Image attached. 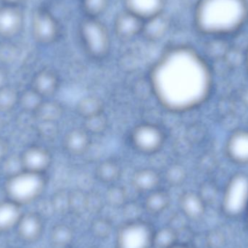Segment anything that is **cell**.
<instances>
[{
	"mask_svg": "<svg viewBox=\"0 0 248 248\" xmlns=\"http://www.w3.org/2000/svg\"><path fill=\"white\" fill-rule=\"evenodd\" d=\"M150 87L168 110L185 112L201 106L211 94L213 76L195 49L177 45L165 51L153 65Z\"/></svg>",
	"mask_w": 248,
	"mask_h": 248,
	"instance_id": "6da1fadb",
	"label": "cell"
},
{
	"mask_svg": "<svg viewBox=\"0 0 248 248\" xmlns=\"http://www.w3.org/2000/svg\"><path fill=\"white\" fill-rule=\"evenodd\" d=\"M248 21V0H198L194 24L205 36L224 37L241 30Z\"/></svg>",
	"mask_w": 248,
	"mask_h": 248,
	"instance_id": "7a4b0ae2",
	"label": "cell"
},
{
	"mask_svg": "<svg viewBox=\"0 0 248 248\" xmlns=\"http://www.w3.org/2000/svg\"><path fill=\"white\" fill-rule=\"evenodd\" d=\"M46 185L43 173L22 170L9 176L4 191L7 199L23 206L36 201L43 193Z\"/></svg>",
	"mask_w": 248,
	"mask_h": 248,
	"instance_id": "3957f363",
	"label": "cell"
},
{
	"mask_svg": "<svg viewBox=\"0 0 248 248\" xmlns=\"http://www.w3.org/2000/svg\"><path fill=\"white\" fill-rule=\"evenodd\" d=\"M80 36L88 55L96 60L104 59L110 50L108 29L99 18L87 17L80 26Z\"/></svg>",
	"mask_w": 248,
	"mask_h": 248,
	"instance_id": "277c9868",
	"label": "cell"
},
{
	"mask_svg": "<svg viewBox=\"0 0 248 248\" xmlns=\"http://www.w3.org/2000/svg\"><path fill=\"white\" fill-rule=\"evenodd\" d=\"M221 211L230 218L246 216L248 209V175L237 173L227 182L221 199Z\"/></svg>",
	"mask_w": 248,
	"mask_h": 248,
	"instance_id": "5b68a950",
	"label": "cell"
},
{
	"mask_svg": "<svg viewBox=\"0 0 248 248\" xmlns=\"http://www.w3.org/2000/svg\"><path fill=\"white\" fill-rule=\"evenodd\" d=\"M155 230L142 219L125 221L116 234V248H153Z\"/></svg>",
	"mask_w": 248,
	"mask_h": 248,
	"instance_id": "8992f818",
	"label": "cell"
},
{
	"mask_svg": "<svg viewBox=\"0 0 248 248\" xmlns=\"http://www.w3.org/2000/svg\"><path fill=\"white\" fill-rule=\"evenodd\" d=\"M129 139L133 147L139 153L153 155L163 148L166 141V134L156 124L143 123L133 128Z\"/></svg>",
	"mask_w": 248,
	"mask_h": 248,
	"instance_id": "52a82bcc",
	"label": "cell"
},
{
	"mask_svg": "<svg viewBox=\"0 0 248 248\" xmlns=\"http://www.w3.org/2000/svg\"><path fill=\"white\" fill-rule=\"evenodd\" d=\"M32 34L39 43H53L59 36V24L55 17L45 9H39L33 13L31 20Z\"/></svg>",
	"mask_w": 248,
	"mask_h": 248,
	"instance_id": "ba28073f",
	"label": "cell"
},
{
	"mask_svg": "<svg viewBox=\"0 0 248 248\" xmlns=\"http://www.w3.org/2000/svg\"><path fill=\"white\" fill-rule=\"evenodd\" d=\"M20 160L23 170L45 174L52 164V158L46 149L33 146L22 154Z\"/></svg>",
	"mask_w": 248,
	"mask_h": 248,
	"instance_id": "9c48e42d",
	"label": "cell"
},
{
	"mask_svg": "<svg viewBox=\"0 0 248 248\" xmlns=\"http://www.w3.org/2000/svg\"><path fill=\"white\" fill-rule=\"evenodd\" d=\"M144 20L128 10L118 14L113 23L115 33L119 39L129 40L142 32Z\"/></svg>",
	"mask_w": 248,
	"mask_h": 248,
	"instance_id": "30bf717a",
	"label": "cell"
},
{
	"mask_svg": "<svg viewBox=\"0 0 248 248\" xmlns=\"http://www.w3.org/2000/svg\"><path fill=\"white\" fill-rule=\"evenodd\" d=\"M16 230L17 236L22 241L26 243H35L43 234V220L36 213L23 214Z\"/></svg>",
	"mask_w": 248,
	"mask_h": 248,
	"instance_id": "8fae6325",
	"label": "cell"
},
{
	"mask_svg": "<svg viewBox=\"0 0 248 248\" xmlns=\"http://www.w3.org/2000/svg\"><path fill=\"white\" fill-rule=\"evenodd\" d=\"M24 22V17L16 6L0 7V36L10 38L20 33Z\"/></svg>",
	"mask_w": 248,
	"mask_h": 248,
	"instance_id": "7c38bea8",
	"label": "cell"
},
{
	"mask_svg": "<svg viewBox=\"0 0 248 248\" xmlns=\"http://www.w3.org/2000/svg\"><path fill=\"white\" fill-rule=\"evenodd\" d=\"M226 152L234 163L248 165V130H238L232 133L227 140Z\"/></svg>",
	"mask_w": 248,
	"mask_h": 248,
	"instance_id": "4fadbf2b",
	"label": "cell"
},
{
	"mask_svg": "<svg viewBox=\"0 0 248 248\" xmlns=\"http://www.w3.org/2000/svg\"><path fill=\"white\" fill-rule=\"evenodd\" d=\"M92 136L83 128L70 130L63 140L65 151L73 156H81L85 154L92 144Z\"/></svg>",
	"mask_w": 248,
	"mask_h": 248,
	"instance_id": "5bb4252c",
	"label": "cell"
},
{
	"mask_svg": "<svg viewBox=\"0 0 248 248\" xmlns=\"http://www.w3.org/2000/svg\"><path fill=\"white\" fill-rule=\"evenodd\" d=\"M179 208L182 215L188 220L201 219L206 211V203L201 195L193 192H185L179 199Z\"/></svg>",
	"mask_w": 248,
	"mask_h": 248,
	"instance_id": "9a60e30c",
	"label": "cell"
},
{
	"mask_svg": "<svg viewBox=\"0 0 248 248\" xmlns=\"http://www.w3.org/2000/svg\"><path fill=\"white\" fill-rule=\"evenodd\" d=\"M124 2L125 10L144 21L164 13L166 6V0H124Z\"/></svg>",
	"mask_w": 248,
	"mask_h": 248,
	"instance_id": "2e32d148",
	"label": "cell"
},
{
	"mask_svg": "<svg viewBox=\"0 0 248 248\" xmlns=\"http://www.w3.org/2000/svg\"><path fill=\"white\" fill-rule=\"evenodd\" d=\"M161 176L157 170L150 168L138 169L131 177V185L140 193H150L158 189Z\"/></svg>",
	"mask_w": 248,
	"mask_h": 248,
	"instance_id": "e0dca14e",
	"label": "cell"
},
{
	"mask_svg": "<svg viewBox=\"0 0 248 248\" xmlns=\"http://www.w3.org/2000/svg\"><path fill=\"white\" fill-rule=\"evenodd\" d=\"M170 27V19L163 13L144 20L141 34L150 42H158L167 34Z\"/></svg>",
	"mask_w": 248,
	"mask_h": 248,
	"instance_id": "ac0fdd59",
	"label": "cell"
},
{
	"mask_svg": "<svg viewBox=\"0 0 248 248\" xmlns=\"http://www.w3.org/2000/svg\"><path fill=\"white\" fill-rule=\"evenodd\" d=\"M23 214L22 206L16 202L8 199L0 201V234L16 229Z\"/></svg>",
	"mask_w": 248,
	"mask_h": 248,
	"instance_id": "d6986e66",
	"label": "cell"
},
{
	"mask_svg": "<svg viewBox=\"0 0 248 248\" xmlns=\"http://www.w3.org/2000/svg\"><path fill=\"white\" fill-rule=\"evenodd\" d=\"M58 75L50 70H43L33 78V90L42 97L53 95L59 87Z\"/></svg>",
	"mask_w": 248,
	"mask_h": 248,
	"instance_id": "ffe728a7",
	"label": "cell"
},
{
	"mask_svg": "<svg viewBox=\"0 0 248 248\" xmlns=\"http://www.w3.org/2000/svg\"><path fill=\"white\" fill-rule=\"evenodd\" d=\"M122 167L117 161L113 159L103 160L95 169L96 178L106 185L116 184L122 176Z\"/></svg>",
	"mask_w": 248,
	"mask_h": 248,
	"instance_id": "44dd1931",
	"label": "cell"
},
{
	"mask_svg": "<svg viewBox=\"0 0 248 248\" xmlns=\"http://www.w3.org/2000/svg\"><path fill=\"white\" fill-rule=\"evenodd\" d=\"M170 204V197L169 192L158 188L147 194L144 201V208L152 215H159L164 212Z\"/></svg>",
	"mask_w": 248,
	"mask_h": 248,
	"instance_id": "7402d4cb",
	"label": "cell"
},
{
	"mask_svg": "<svg viewBox=\"0 0 248 248\" xmlns=\"http://www.w3.org/2000/svg\"><path fill=\"white\" fill-rule=\"evenodd\" d=\"M77 114L83 119L97 116L105 112L103 100L95 95H87L80 99L76 107Z\"/></svg>",
	"mask_w": 248,
	"mask_h": 248,
	"instance_id": "603a6c76",
	"label": "cell"
},
{
	"mask_svg": "<svg viewBox=\"0 0 248 248\" xmlns=\"http://www.w3.org/2000/svg\"><path fill=\"white\" fill-rule=\"evenodd\" d=\"M74 240V232L71 227L65 224L54 226L51 230L50 240L54 246L59 248H68Z\"/></svg>",
	"mask_w": 248,
	"mask_h": 248,
	"instance_id": "cb8c5ba5",
	"label": "cell"
},
{
	"mask_svg": "<svg viewBox=\"0 0 248 248\" xmlns=\"http://www.w3.org/2000/svg\"><path fill=\"white\" fill-rule=\"evenodd\" d=\"M179 236L177 232L171 227H162L155 230L153 235V248H171L179 243Z\"/></svg>",
	"mask_w": 248,
	"mask_h": 248,
	"instance_id": "d4e9b609",
	"label": "cell"
},
{
	"mask_svg": "<svg viewBox=\"0 0 248 248\" xmlns=\"http://www.w3.org/2000/svg\"><path fill=\"white\" fill-rule=\"evenodd\" d=\"M35 113L44 123H55L62 117L63 108L57 102L43 101Z\"/></svg>",
	"mask_w": 248,
	"mask_h": 248,
	"instance_id": "484cf974",
	"label": "cell"
},
{
	"mask_svg": "<svg viewBox=\"0 0 248 248\" xmlns=\"http://www.w3.org/2000/svg\"><path fill=\"white\" fill-rule=\"evenodd\" d=\"M105 202L112 208H122L128 201L126 190L121 185H110L105 195Z\"/></svg>",
	"mask_w": 248,
	"mask_h": 248,
	"instance_id": "4316f807",
	"label": "cell"
},
{
	"mask_svg": "<svg viewBox=\"0 0 248 248\" xmlns=\"http://www.w3.org/2000/svg\"><path fill=\"white\" fill-rule=\"evenodd\" d=\"M83 120L82 128L91 136L103 134L108 128L109 121L105 112Z\"/></svg>",
	"mask_w": 248,
	"mask_h": 248,
	"instance_id": "83f0119b",
	"label": "cell"
},
{
	"mask_svg": "<svg viewBox=\"0 0 248 248\" xmlns=\"http://www.w3.org/2000/svg\"><path fill=\"white\" fill-rule=\"evenodd\" d=\"M186 169L180 163H172L166 169L164 179L166 183L171 186H179L186 181Z\"/></svg>",
	"mask_w": 248,
	"mask_h": 248,
	"instance_id": "f1b7e54d",
	"label": "cell"
},
{
	"mask_svg": "<svg viewBox=\"0 0 248 248\" xmlns=\"http://www.w3.org/2000/svg\"><path fill=\"white\" fill-rule=\"evenodd\" d=\"M110 0H81L83 10L88 17L98 18L108 8Z\"/></svg>",
	"mask_w": 248,
	"mask_h": 248,
	"instance_id": "f546056e",
	"label": "cell"
},
{
	"mask_svg": "<svg viewBox=\"0 0 248 248\" xmlns=\"http://www.w3.org/2000/svg\"><path fill=\"white\" fill-rule=\"evenodd\" d=\"M113 226L111 221L105 217H100L94 220L91 225V232L98 240L109 238L113 232Z\"/></svg>",
	"mask_w": 248,
	"mask_h": 248,
	"instance_id": "4dcf8cb0",
	"label": "cell"
},
{
	"mask_svg": "<svg viewBox=\"0 0 248 248\" xmlns=\"http://www.w3.org/2000/svg\"><path fill=\"white\" fill-rule=\"evenodd\" d=\"M20 96L16 90L9 87H4L0 90V110L7 111L11 110L19 102Z\"/></svg>",
	"mask_w": 248,
	"mask_h": 248,
	"instance_id": "1f68e13d",
	"label": "cell"
},
{
	"mask_svg": "<svg viewBox=\"0 0 248 248\" xmlns=\"http://www.w3.org/2000/svg\"><path fill=\"white\" fill-rule=\"evenodd\" d=\"M19 102L25 109L35 113L43 103V97L32 89L30 91L26 92L23 95L20 96Z\"/></svg>",
	"mask_w": 248,
	"mask_h": 248,
	"instance_id": "d6a6232c",
	"label": "cell"
},
{
	"mask_svg": "<svg viewBox=\"0 0 248 248\" xmlns=\"http://www.w3.org/2000/svg\"><path fill=\"white\" fill-rule=\"evenodd\" d=\"M105 199L99 192L90 191L86 192V211L92 214L101 212L104 206Z\"/></svg>",
	"mask_w": 248,
	"mask_h": 248,
	"instance_id": "836d02e7",
	"label": "cell"
},
{
	"mask_svg": "<svg viewBox=\"0 0 248 248\" xmlns=\"http://www.w3.org/2000/svg\"><path fill=\"white\" fill-rule=\"evenodd\" d=\"M70 211L77 215L86 211V192L80 189L70 192Z\"/></svg>",
	"mask_w": 248,
	"mask_h": 248,
	"instance_id": "e575fe53",
	"label": "cell"
},
{
	"mask_svg": "<svg viewBox=\"0 0 248 248\" xmlns=\"http://www.w3.org/2000/svg\"><path fill=\"white\" fill-rule=\"evenodd\" d=\"M144 206L141 207L140 204L135 201H127L124 205L123 215L126 221H137L141 219Z\"/></svg>",
	"mask_w": 248,
	"mask_h": 248,
	"instance_id": "d590c367",
	"label": "cell"
},
{
	"mask_svg": "<svg viewBox=\"0 0 248 248\" xmlns=\"http://www.w3.org/2000/svg\"><path fill=\"white\" fill-rule=\"evenodd\" d=\"M52 206L59 214H65L70 211V192L59 191L54 195Z\"/></svg>",
	"mask_w": 248,
	"mask_h": 248,
	"instance_id": "8d00e7d4",
	"label": "cell"
},
{
	"mask_svg": "<svg viewBox=\"0 0 248 248\" xmlns=\"http://www.w3.org/2000/svg\"><path fill=\"white\" fill-rule=\"evenodd\" d=\"M7 151H8V147H7V143L2 139H0V162L4 160Z\"/></svg>",
	"mask_w": 248,
	"mask_h": 248,
	"instance_id": "74e56055",
	"label": "cell"
},
{
	"mask_svg": "<svg viewBox=\"0 0 248 248\" xmlns=\"http://www.w3.org/2000/svg\"><path fill=\"white\" fill-rule=\"evenodd\" d=\"M6 82V75L5 73L4 72L3 70L0 68V90L3 87H5L4 84Z\"/></svg>",
	"mask_w": 248,
	"mask_h": 248,
	"instance_id": "f35d334b",
	"label": "cell"
},
{
	"mask_svg": "<svg viewBox=\"0 0 248 248\" xmlns=\"http://www.w3.org/2000/svg\"><path fill=\"white\" fill-rule=\"evenodd\" d=\"M7 5L16 6L17 4H20L23 0H2Z\"/></svg>",
	"mask_w": 248,
	"mask_h": 248,
	"instance_id": "ab89813d",
	"label": "cell"
},
{
	"mask_svg": "<svg viewBox=\"0 0 248 248\" xmlns=\"http://www.w3.org/2000/svg\"><path fill=\"white\" fill-rule=\"evenodd\" d=\"M171 248H193L191 247V246H188V245L186 244H180V243H178L176 246H173Z\"/></svg>",
	"mask_w": 248,
	"mask_h": 248,
	"instance_id": "60d3db41",
	"label": "cell"
},
{
	"mask_svg": "<svg viewBox=\"0 0 248 248\" xmlns=\"http://www.w3.org/2000/svg\"><path fill=\"white\" fill-rule=\"evenodd\" d=\"M246 224H247V226L248 227V209L247 211V213L246 214Z\"/></svg>",
	"mask_w": 248,
	"mask_h": 248,
	"instance_id": "b9f144b4",
	"label": "cell"
},
{
	"mask_svg": "<svg viewBox=\"0 0 248 248\" xmlns=\"http://www.w3.org/2000/svg\"><path fill=\"white\" fill-rule=\"evenodd\" d=\"M246 63H247V67L248 68V49L247 50V53H246Z\"/></svg>",
	"mask_w": 248,
	"mask_h": 248,
	"instance_id": "7bdbcfd3",
	"label": "cell"
}]
</instances>
